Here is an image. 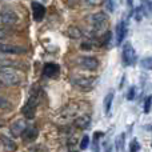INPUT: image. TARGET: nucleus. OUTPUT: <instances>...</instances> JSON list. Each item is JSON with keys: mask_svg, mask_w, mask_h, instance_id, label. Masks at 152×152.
<instances>
[{"mask_svg": "<svg viewBox=\"0 0 152 152\" xmlns=\"http://www.w3.org/2000/svg\"><path fill=\"white\" fill-rule=\"evenodd\" d=\"M151 105H152V95L147 96L144 100V112L145 113H148L151 111Z\"/></svg>", "mask_w": 152, "mask_h": 152, "instance_id": "obj_25", "label": "nucleus"}, {"mask_svg": "<svg viewBox=\"0 0 152 152\" xmlns=\"http://www.w3.org/2000/svg\"><path fill=\"white\" fill-rule=\"evenodd\" d=\"M105 152H112V145L108 144L107 147H105Z\"/></svg>", "mask_w": 152, "mask_h": 152, "instance_id": "obj_32", "label": "nucleus"}, {"mask_svg": "<svg viewBox=\"0 0 152 152\" xmlns=\"http://www.w3.org/2000/svg\"><path fill=\"white\" fill-rule=\"evenodd\" d=\"M37 134H39V131H37L36 128H34V127H29V128L24 129V132L21 134V136H23L24 142L31 143V142H34V140L37 137Z\"/></svg>", "mask_w": 152, "mask_h": 152, "instance_id": "obj_13", "label": "nucleus"}, {"mask_svg": "<svg viewBox=\"0 0 152 152\" xmlns=\"http://www.w3.org/2000/svg\"><path fill=\"white\" fill-rule=\"evenodd\" d=\"M68 34L72 39H80L81 37V31L77 28V27H71V28L68 29Z\"/></svg>", "mask_w": 152, "mask_h": 152, "instance_id": "obj_20", "label": "nucleus"}, {"mask_svg": "<svg viewBox=\"0 0 152 152\" xmlns=\"http://www.w3.org/2000/svg\"><path fill=\"white\" fill-rule=\"evenodd\" d=\"M140 150V144L136 139H132L129 143V152H139Z\"/></svg>", "mask_w": 152, "mask_h": 152, "instance_id": "obj_24", "label": "nucleus"}, {"mask_svg": "<svg viewBox=\"0 0 152 152\" xmlns=\"http://www.w3.org/2000/svg\"><path fill=\"white\" fill-rule=\"evenodd\" d=\"M88 145H89V136L88 135H84V136L81 137L80 143H79V148H80L81 151H84L88 148Z\"/></svg>", "mask_w": 152, "mask_h": 152, "instance_id": "obj_22", "label": "nucleus"}, {"mask_svg": "<svg viewBox=\"0 0 152 152\" xmlns=\"http://www.w3.org/2000/svg\"><path fill=\"white\" fill-rule=\"evenodd\" d=\"M121 61L126 67L132 66L136 61V52H135L134 47L131 43H126L123 47V52H121Z\"/></svg>", "mask_w": 152, "mask_h": 152, "instance_id": "obj_2", "label": "nucleus"}, {"mask_svg": "<svg viewBox=\"0 0 152 152\" xmlns=\"http://www.w3.org/2000/svg\"><path fill=\"white\" fill-rule=\"evenodd\" d=\"M32 13H34V19L36 21L43 20V18H44V15H45V7L42 3L34 1L32 3Z\"/></svg>", "mask_w": 152, "mask_h": 152, "instance_id": "obj_10", "label": "nucleus"}, {"mask_svg": "<svg viewBox=\"0 0 152 152\" xmlns=\"http://www.w3.org/2000/svg\"><path fill=\"white\" fill-rule=\"evenodd\" d=\"M0 52L3 53H13V55H20V53H26V48L19 47V45L12 44H4L0 43Z\"/></svg>", "mask_w": 152, "mask_h": 152, "instance_id": "obj_9", "label": "nucleus"}, {"mask_svg": "<svg viewBox=\"0 0 152 152\" xmlns=\"http://www.w3.org/2000/svg\"><path fill=\"white\" fill-rule=\"evenodd\" d=\"M0 83L4 86H18L20 83V76L11 67H3L0 69Z\"/></svg>", "mask_w": 152, "mask_h": 152, "instance_id": "obj_1", "label": "nucleus"}, {"mask_svg": "<svg viewBox=\"0 0 152 152\" xmlns=\"http://www.w3.org/2000/svg\"><path fill=\"white\" fill-rule=\"evenodd\" d=\"M10 107H11L10 102H8L5 97H1V96H0V108H3V110H4V108H10Z\"/></svg>", "mask_w": 152, "mask_h": 152, "instance_id": "obj_28", "label": "nucleus"}, {"mask_svg": "<svg viewBox=\"0 0 152 152\" xmlns=\"http://www.w3.org/2000/svg\"><path fill=\"white\" fill-rule=\"evenodd\" d=\"M140 66H142V68H144V69H150V71H152V56L143 59V60L140 61Z\"/></svg>", "mask_w": 152, "mask_h": 152, "instance_id": "obj_21", "label": "nucleus"}, {"mask_svg": "<svg viewBox=\"0 0 152 152\" xmlns=\"http://www.w3.org/2000/svg\"><path fill=\"white\" fill-rule=\"evenodd\" d=\"M137 92H139V91H137L136 87L132 86L131 88L128 89V94H127V99H128V100H134L135 97L137 96Z\"/></svg>", "mask_w": 152, "mask_h": 152, "instance_id": "obj_23", "label": "nucleus"}, {"mask_svg": "<svg viewBox=\"0 0 152 152\" xmlns=\"http://www.w3.org/2000/svg\"><path fill=\"white\" fill-rule=\"evenodd\" d=\"M104 7L108 12H113L115 5H113V0H104Z\"/></svg>", "mask_w": 152, "mask_h": 152, "instance_id": "obj_27", "label": "nucleus"}, {"mask_svg": "<svg viewBox=\"0 0 152 152\" xmlns=\"http://www.w3.org/2000/svg\"><path fill=\"white\" fill-rule=\"evenodd\" d=\"M71 84L74 87L79 89H83V91H88L94 87V79L91 77H84V76H72L69 79Z\"/></svg>", "mask_w": 152, "mask_h": 152, "instance_id": "obj_3", "label": "nucleus"}, {"mask_svg": "<svg viewBox=\"0 0 152 152\" xmlns=\"http://www.w3.org/2000/svg\"><path fill=\"white\" fill-rule=\"evenodd\" d=\"M107 20H108V16L104 12H96L89 16V21H91L92 26L96 29H100L104 24H107Z\"/></svg>", "mask_w": 152, "mask_h": 152, "instance_id": "obj_7", "label": "nucleus"}, {"mask_svg": "<svg viewBox=\"0 0 152 152\" xmlns=\"http://www.w3.org/2000/svg\"><path fill=\"white\" fill-rule=\"evenodd\" d=\"M103 132H95L94 135V140H92V152H99L100 147H99V139L103 136Z\"/></svg>", "mask_w": 152, "mask_h": 152, "instance_id": "obj_19", "label": "nucleus"}, {"mask_svg": "<svg viewBox=\"0 0 152 152\" xmlns=\"http://www.w3.org/2000/svg\"><path fill=\"white\" fill-rule=\"evenodd\" d=\"M0 140H1L3 145L5 147V150L7 151H15L16 150V144H15V142H13L12 139H10V137L1 135V136H0Z\"/></svg>", "mask_w": 152, "mask_h": 152, "instance_id": "obj_17", "label": "nucleus"}, {"mask_svg": "<svg viewBox=\"0 0 152 152\" xmlns=\"http://www.w3.org/2000/svg\"><path fill=\"white\" fill-rule=\"evenodd\" d=\"M127 4H128V8L129 10H134V4H132V0H127Z\"/></svg>", "mask_w": 152, "mask_h": 152, "instance_id": "obj_31", "label": "nucleus"}, {"mask_svg": "<svg viewBox=\"0 0 152 152\" xmlns=\"http://www.w3.org/2000/svg\"><path fill=\"white\" fill-rule=\"evenodd\" d=\"M37 104H39V99H37L36 96H34V95H32V96L28 99V102L26 103V105L23 107V110H21L23 115L26 116L27 119H34L35 118V113H36Z\"/></svg>", "mask_w": 152, "mask_h": 152, "instance_id": "obj_5", "label": "nucleus"}, {"mask_svg": "<svg viewBox=\"0 0 152 152\" xmlns=\"http://www.w3.org/2000/svg\"><path fill=\"white\" fill-rule=\"evenodd\" d=\"M89 123H91V116L89 115H81L75 120V126L81 129L87 128L89 126Z\"/></svg>", "mask_w": 152, "mask_h": 152, "instance_id": "obj_14", "label": "nucleus"}, {"mask_svg": "<svg viewBox=\"0 0 152 152\" xmlns=\"http://www.w3.org/2000/svg\"><path fill=\"white\" fill-rule=\"evenodd\" d=\"M79 64L87 71H95L99 67V60L96 58H92V56H83L79 59Z\"/></svg>", "mask_w": 152, "mask_h": 152, "instance_id": "obj_6", "label": "nucleus"}, {"mask_svg": "<svg viewBox=\"0 0 152 152\" xmlns=\"http://www.w3.org/2000/svg\"><path fill=\"white\" fill-rule=\"evenodd\" d=\"M113 96H115V94L111 91V92H108V94L105 95V97H104V112H105V115H110V112H111Z\"/></svg>", "mask_w": 152, "mask_h": 152, "instance_id": "obj_15", "label": "nucleus"}, {"mask_svg": "<svg viewBox=\"0 0 152 152\" xmlns=\"http://www.w3.org/2000/svg\"><path fill=\"white\" fill-rule=\"evenodd\" d=\"M103 0H86V3L88 5H99Z\"/></svg>", "mask_w": 152, "mask_h": 152, "instance_id": "obj_29", "label": "nucleus"}, {"mask_svg": "<svg viewBox=\"0 0 152 152\" xmlns=\"http://www.w3.org/2000/svg\"><path fill=\"white\" fill-rule=\"evenodd\" d=\"M140 7L144 18H152V0H143V4Z\"/></svg>", "mask_w": 152, "mask_h": 152, "instance_id": "obj_16", "label": "nucleus"}, {"mask_svg": "<svg viewBox=\"0 0 152 152\" xmlns=\"http://www.w3.org/2000/svg\"><path fill=\"white\" fill-rule=\"evenodd\" d=\"M0 20H1L4 24L11 26V24L18 23L19 18H18V13H16L12 8L5 5V7H3L1 11H0Z\"/></svg>", "mask_w": 152, "mask_h": 152, "instance_id": "obj_4", "label": "nucleus"}, {"mask_svg": "<svg viewBox=\"0 0 152 152\" xmlns=\"http://www.w3.org/2000/svg\"><path fill=\"white\" fill-rule=\"evenodd\" d=\"M134 15H135V19H136L137 21H140L143 18H144V15H143V11H142V7H136L135 8V11H134Z\"/></svg>", "mask_w": 152, "mask_h": 152, "instance_id": "obj_26", "label": "nucleus"}, {"mask_svg": "<svg viewBox=\"0 0 152 152\" xmlns=\"http://www.w3.org/2000/svg\"><path fill=\"white\" fill-rule=\"evenodd\" d=\"M126 35H127V23L126 21H120L116 26V44L120 45L123 43Z\"/></svg>", "mask_w": 152, "mask_h": 152, "instance_id": "obj_12", "label": "nucleus"}, {"mask_svg": "<svg viewBox=\"0 0 152 152\" xmlns=\"http://www.w3.org/2000/svg\"><path fill=\"white\" fill-rule=\"evenodd\" d=\"M7 37V34H5L4 31H3L1 28H0V40H3V39H5Z\"/></svg>", "mask_w": 152, "mask_h": 152, "instance_id": "obj_30", "label": "nucleus"}, {"mask_svg": "<svg viewBox=\"0 0 152 152\" xmlns=\"http://www.w3.org/2000/svg\"><path fill=\"white\" fill-rule=\"evenodd\" d=\"M124 142H126V135H124V134H121L120 136L116 137V140H115L116 152H123V150H124Z\"/></svg>", "mask_w": 152, "mask_h": 152, "instance_id": "obj_18", "label": "nucleus"}, {"mask_svg": "<svg viewBox=\"0 0 152 152\" xmlns=\"http://www.w3.org/2000/svg\"><path fill=\"white\" fill-rule=\"evenodd\" d=\"M43 74L47 77H56L59 74H60V67L55 63H47L43 68Z\"/></svg>", "mask_w": 152, "mask_h": 152, "instance_id": "obj_11", "label": "nucleus"}, {"mask_svg": "<svg viewBox=\"0 0 152 152\" xmlns=\"http://www.w3.org/2000/svg\"><path fill=\"white\" fill-rule=\"evenodd\" d=\"M26 128H27L26 120H24V119H18V120H15L12 124H11L10 131H11V134H12L13 136H20Z\"/></svg>", "mask_w": 152, "mask_h": 152, "instance_id": "obj_8", "label": "nucleus"}]
</instances>
